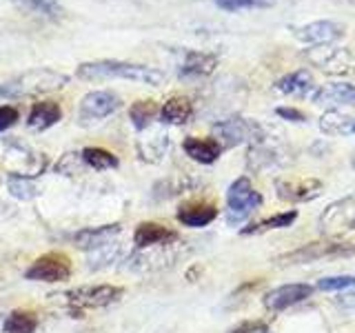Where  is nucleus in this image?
I'll return each instance as SVG.
<instances>
[{
	"mask_svg": "<svg viewBox=\"0 0 355 333\" xmlns=\"http://www.w3.org/2000/svg\"><path fill=\"white\" fill-rule=\"evenodd\" d=\"M78 78L83 80H111V78H122V80H136L142 85H160L162 74L153 67L122 62V60H94L78 67Z\"/></svg>",
	"mask_w": 355,
	"mask_h": 333,
	"instance_id": "f257e3e1",
	"label": "nucleus"
},
{
	"mask_svg": "<svg viewBox=\"0 0 355 333\" xmlns=\"http://www.w3.org/2000/svg\"><path fill=\"white\" fill-rule=\"evenodd\" d=\"M69 83V78L51 71V69H33L27 71L14 80H9L5 85H0V96H29V94H44V92H53V89H60Z\"/></svg>",
	"mask_w": 355,
	"mask_h": 333,
	"instance_id": "f03ea898",
	"label": "nucleus"
},
{
	"mask_svg": "<svg viewBox=\"0 0 355 333\" xmlns=\"http://www.w3.org/2000/svg\"><path fill=\"white\" fill-rule=\"evenodd\" d=\"M125 293V289L111 287V284H92V287H78L71 291H64L60 298L67 305L78 309H103L118 302Z\"/></svg>",
	"mask_w": 355,
	"mask_h": 333,
	"instance_id": "7ed1b4c3",
	"label": "nucleus"
},
{
	"mask_svg": "<svg viewBox=\"0 0 355 333\" xmlns=\"http://www.w3.org/2000/svg\"><path fill=\"white\" fill-rule=\"evenodd\" d=\"M227 205H229V220L242 222L249 218L251 211H255L262 205V196L251 187L247 178H238L227 191Z\"/></svg>",
	"mask_w": 355,
	"mask_h": 333,
	"instance_id": "20e7f679",
	"label": "nucleus"
},
{
	"mask_svg": "<svg viewBox=\"0 0 355 333\" xmlns=\"http://www.w3.org/2000/svg\"><path fill=\"white\" fill-rule=\"evenodd\" d=\"M69 275H71V262L62 253L40 255L25 271L27 280H36V282H64Z\"/></svg>",
	"mask_w": 355,
	"mask_h": 333,
	"instance_id": "39448f33",
	"label": "nucleus"
},
{
	"mask_svg": "<svg viewBox=\"0 0 355 333\" xmlns=\"http://www.w3.org/2000/svg\"><path fill=\"white\" fill-rule=\"evenodd\" d=\"M120 109V98L114 92H92L80 100V109H78V118L85 125L89 122H98L111 116Z\"/></svg>",
	"mask_w": 355,
	"mask_h": 333,
	"instance_id": "423d86ee",
	"label": "nucleus"
},
{
	"mask_svg": "<svg viewBox=\"0 0 355 333\" xmlns=\"http://www.w3.org/2000/svg\"><path fill=\"white\" fill-rule=\"evenodd\" d=\"M320 229L324 233H344L355 229V194L331 205L320 218Z\"/></svg>",
	"mask_w": 355,
	"mask_h": 333,
	"instance_id": "0eeeda50",
	"label": "nucleus"
},
{
	"mask_svg": "<svg viewBox=\"0 0 355 333\" xmlns=\"http://www.w3.org/2000/svg\"><path fill=\"white\" fill-rule=\"evenodd\" d=\"M214 133L227 144H240V142H249V140H258L262 138L260 127L251 120L244 118H229L222 120L214 127Z\"/></svg>",
	"mask_w": 355,
	"mask_h": 333,
	"instance_id": "6e6552de",
	"label": "nucleus"
},
{
	"mask_svg": "<svg viewBox=\"0 0 355 333\" xmlns=\"http://www.w3.org/2000/svg\"><path fill=\"white\" fill-rule=\"evenodd\" d=\"M311 293H313V287L309 284H284L264 296V307L269 311H284L288 307L302 302Z\"/></svg>",
	"mask_w": 355,
	"mask_h": 333,
	"instance_id": "1a4fd4ad",
	"label": "nucleus"
},
{
	"mask_svg": "<svg viewBox=\"0 0 355 333\" xmlns=\"http://www.w3.org/2000/svg\"><path fill=\"white\" fill-rule=\"evenodd\" d=\"M122 233L120 222H114V225H103V227H89V229H80L78 233H73V244L78 249L85 251H94L105 247V244L114 242Z\"/></svg>",
	"mask_w": 355,
	"mask_h": 333,
	"instance_id": "9d476101",
	"label": "nucleus"
},
{
	"mask_svg": "<svg viewBox=\"0 0 355 333\" xmlns=\"http://www.w3.org/2000/svg\"><path fill=\"white\" fill-rule=\"evenodd\" d=\"M175 240V233L166 229L160 222H140L133 231V242L138 249H153V247H166Z\"/></svg>",
	"mask_w": 355,
	"mask_h": 333,
	"instance_id": "9b49d317",
	"label": "nucleus"
},
{
	"mask_svg": "<svg viewBox=\"0 0 355 333\" xmlns=\"http://www.w3.org/2000/svg\"><path fill=\"white\" fill-rule=\"evenodd\" d=\"M182 149L189 158L200 164H214L222 153V144L211 138H187L182 142Z\"/></svg>",
	"mask_w": 355,
	"mask_h": 333,
	"instance_id": "f8f14e48",
	"label": "nucleus"
},
{
	"mask_svg": "<svg viewBox=\"0 0 355 333\" xmlns=\"http://www.w3.org/2000/svg\"><path fill=\"white\" fill-rule=\"evenodd\" d=\"M340 36H342V27L336 25V22H329V20L311 22V25H304L297 31V38L304 42H311V44H327V42L338 40Z\"/></svg>",
	"mask_w": 355,
	"mask_h": 333,
	"instance_id": "ddd939ff",
	"label": "nucleus"
},
{
	"mask_svg": "<svg viewBox=\"0 0 355 333\" xmlns=\"http://www.w3.org/2000/svg\"><path fill=\"white\" fill-rule=\"evenodd\" d=\"M60 116H62V111H60L58 103H51V100H47V103H36L29 111L27 125L36 131H44V129L53 127L55 122L60 120Z\"/></svg>",
	"mask_w": 355,
	"mask_h": 333,
	"instance_id": "4468645a",
	"label": "nucleus"
},
{
	"mask_svg": "<svg viewBox=\"0 0 355 333\" xmlns=\"http://www.w3.org/2000/svg\"><path fill=\"white\" fill-rule=\"evenodd\" d=\"M191 114H193V105H191V100L184 96L169 98L160 109V118L166 125H184V122L191 118Z\"/></svg>",
	"mask_w": 355,
	"mask_h": 333,
	"instance_id": "2eb2a0df",
	"label": "nucleus"
},
{
	"mask_svg": "<svg viewBox=\"0 0 355 333\" xmlns=\"http://www.w3.org/2000/svg\"><path fill=\"white\" fill-rule=\"evenodd\" d=\"M313 100L315 103H322V105H338V107L355 105V87H351L347 83L329 85L324 89H320V92L313 96Z\"/></svg>",
	"mask_w": 355,
	"mask_h": 333,
	"instance_id": "dca6fc26",
	"label": "nucleus"
},
{
	"mask_svg": "<svg viewBox=\"0 0 355 333\" xmlns=\"http://www.w3.org/2000/svg\"><path fill=\"white\" fill-rule=\"evenodd\" d=\"M218 216V211L214 205H184L178 211V220L182 222L184 227H207L209 222H214Z\"/></svg>",
	"mask_w": 355,
	"mask_h": 333,
	"instance_id": "f3484780",
	"label": "nucleus"
},
{
	"mask_svg": "<svg viewBox=\"0 0 355 333\" xmlns=\"http://www.w3.org/2000/svg\"><path fill=\"white\" fill-rule=\"evenodd\" d=\"M320 129L329 136H351L355 133V120L333 109L320 118Z\"/></svg>",
	"mask_w": 355,
	"mask_h": 333,
	"instance_id": "a211bd4d",
	"label": "nucleus"
},
{
	"mask_svg": "<svg viewBox=\"0 0 355 333\" xmlns=\"http://www.w3.org/2000/svg\"><path fill=\"white\" fill-rule=\"evenodd\" d=\"M216 56L211 53H202V51H191L187 53V58L180 67L182 76H209L211 71L216 69Z\"/></svg>",
	"mask_w": 355,
	"mask_h": 333,
	"instance_id": "6ab92c4d",
	"label": "nucleus"
},
{
	"mask_svg": "<svg viewBox=\"0 0 355 333\" xmlns=\"http://www.w3.org/2000/svg\"><path fill=\"white\" fill-rule=\"evenodd\" d=\"M275 89L286 96H306L313 89V78L309 76V71H295L277 80Z\"/></svg>",
	"mask_w": 355,
	"mask_h": 333,
	"instance_id": "aec40b11",
	"label": "nucleus"
},
{
	"mask_svg": "<svg viewBox=\"0 0 355 333\" xmlns=\"http://www.w3.org/2000/svg\"><path fill=\"white\" fill-rule=\"evenodd\" d=\"M36 329H38V318L31 311H11L3 325L5 333H33Z\"/></svg>",
	"mask_w": 355,
	"mask_h": 333,
	"instance_id": "412c9836",
	"label": "nucleus"
},
{
	"mask_svg": "<svg viewBox=\"0 0 355 333\" xmlns=\"http://www.w3.org/2000/svg\"><path fill=\"white\" fill-rule=\"evenodd\" d=\"M120 253H122V247L116 242H109V244H105V247L94 249L92 253H89V269H92V271L107 269L109 264L118 262Z\"/></svg>",
	"mask_w": 355,
	"mask_h": 333,
	"instance_id": "4be33fe9",
	"label": "nucleus"
},
{
	"mask_svg": "<svg viewBox=\"0 0 355 333\" xmlns=\"http://www.w3.org/2000/svg\"><path fill=\"white\" fill-rule=\"evenodd\" d=\"M83 160L92 166L96 171H105V169H116L118 166V158L111 151L107 149H100V147H87L83 153Z\"/></svg>",
	"mask_w": 355,
	"mask_h": 333,
	"instance_id": "5701e85b",
	"label": "nucleus"
},
{
	"mask_svg": "<svg viewBox=\"0 0 355 333\" xmlns=\"http://www.w3.org/2000/svg\"><path fill=\"white\" fill-rule=\"evenodd\" d=\"M9 194L14 198H18V200H22V203H29V200H33L38 196V187L25 176L11 173L9 176Z\"/></svg>",
	"mask_w": 355,
	"mask_h": 333,
	"instance_id": "b1692460",
	"label": "nucleus"
},
{
	"mask_svg": "<svg viewBox=\"0 0 355 333\" xmlns=\"http://www.w3.org/2000/svg\"><path fill=\"white\" fill-rule=\"evenodd\" d=\"M129 114H131V120H133V125H136V129L142 131L147 125H151V120L155 118V114H158V109H155L151 100H140V103L131 107Z\"/></svg>",
	"mask_w": 355,
	"mask_h": 333,
	"instance_id": "393cba45",
	"label": "nucleus"
},
{
	"mask_svg": "<svg viewBox=\"0 0 355 333\" xmlns=\"http://www.w3.org/2000/svg\"><path fill=\"white\" fill-rule=\"evenodd\" d=\"M295 220V214L293 211H288V214H280V216H273L264 222H258L255 227H249L244 229V233H262V231H271V229H282V227H288L291 222Z\"/></svg>",
	"mask_w": 355,
	"mask_h": 333,
	"instance_id": "a878e982",
	"label": "nucleus"
},
{
	"mask_svg": "<svg viewBox=\"0 0 355 333\" xmlns=\"http://www.w3.org/2000/svg\"><path fill=\"white\" fill-rule=\"evenodd\" d=\"M349 287H355V275H333L318 282L320 291H342Z\"/></svg>",
	"mask_w": 355,
	"mask_h": 333,
	"instance_id": "bb28decb",
	"label": "nucleus"
},
{
	"mask_svg": "<svg viewBox=\"0 0 355 333\" xmlns=\"http://www.w3.org/2000/svg\"><path fill=\"white\" fill-rule=\"evenodd\" d=\"M216 5L225 11H240V9H255V7H266V0H216Z\"/></svg>",
	"mask_w": 355,
	"mask_h": 333,
	"instance_id": "cd10ccee",
	"label": "nucleus"
},
{
	"mask_svg": "<svg viewBox=\"0 0 355 333\" xmlns=\"http://www.w3.org/2000/svg\"><path fill=\"white\" fill-rule=\"evenodd\" d=\"M16 120H18V111L14 107H0V133L7 131L9 127H14L16 125Z\"/></svg>",
	"mask_w": 355,
	"mask_h": 333,
	"instance_id": "c85d7f7f",
	"label": "nucleus"
},
{
	"mask_svg": "<svg viewBox=\"0 0 355 333\" xmlns=\"http://www.w3.org/2000/svg\"><path fill=\"white\" fill-rule=\"evenodd\" d=\"M336 305L342 309H355V293H344L336 298Z\"/></svg>",
	"mask_w": 355,
	"mask_h": 333,
	"instance_id": "c756f323",
	"label": "nucleus"
},
{
	"mask_svg": "<svg viewBox=\"0 0 355 333\" xmlns=\"http://www.w3.org/2000/svg\"><path fill=\"white\" fill-rule=\"evenodd\" d=\"M277 116L288 118L293 122H302L304 120V114H300V111H295V109H277Z\"/></svg>",
	"mask_w": 355,
	"mask_h": 333,
	"instance_id": "7c9ffc66",
	"label": "nucleus"
},
{
	"mask_svg": "<svg viewBox=\"0 0 355 333\" xmlns=\"http://www.w3.org/2000/svg\"><path fill=\"white\" fill-rule=\"evenodd\" d=\"M251 331H264V327L258 325V322H251V325H242V327L233 329V331H229V333H251Z\"/></svg>",
	"mask_w": 355,
	"mask_h": 333,
	"instance_id": "2f4dec72",
	"label": "nucleus"
},
{
	"mask_svg": "<svg viewBox=\"0 0 355 333\" xmlns=\"http://www.w3.org/2000/svg\"><path fill=\"white\" fill-rule=\"evenodd\" d=\"M353 164H355V160H353Z\"/></svg>",
	"mask_w": 355,
	"mask_h": 333,
	"instance_id": "473e14b6",
	"label": "nucleus"
},
{
	"mask_svg": "<svg viewBox=\"0 0 355 333\" xmlns=\"http://www.w3.org/2000/svg\"><path fill=\"white\" fill-rule=\"evenodd\" d=\"M262 333H264V331H262Z\"/></svg>",
	"mask_w": 355,
	"mask_h": 333,
	"instance_id": "72a5a7b5",
	"label": "nucleus"
}]
</instances>
